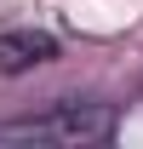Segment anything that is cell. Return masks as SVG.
<instances>
[{"mask_svg":"<svg viewBox=\"0 0 143 149\" xmlns=\"http://www.w3.org/2000/svg\"><path fill=\"white\" fill-rule=\"evenodd\" d=\"M115 138V109L109 103H63L35 120H6L0 143H109Z\"/></svg>","mask_w":143,"mask_h":149,"instance_id":"obj_1","label":"cell"},{"mask_svg":"<svg viewBox=\"0 0 143 149\" xmlns=\"http://www.w3.org/2000/svg\"><path fill=\"white\" fill-rule=\"evenodd\" d=\"M57 57V40L46 29H12L0 35V74H23V69H40Z\"/></svg>","mask_w":143,"mask_h":149,"instance_id":"obj_2","label":"cell"}]
</instances>
